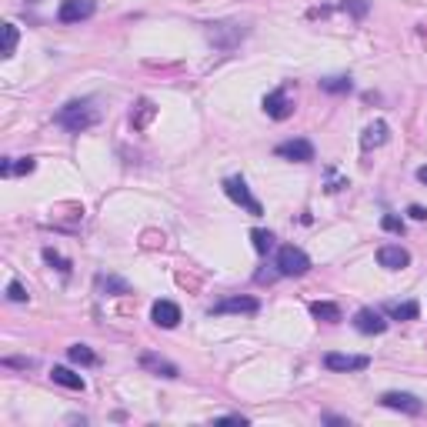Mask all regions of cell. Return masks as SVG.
Listing matches in <instances>:
<instances>
[{"instance_id": "28", "label": "cell", "mask_w": 427, "mask_h": 427, "mask_svg": "<svg viewBox=\"0 0 427 427\" xmlns=\"http://www.w3.org/2000/svg\"><path fill=\"white\" fill-rule=\"evenodd\" d=\"M344 11H351L354 17H364L367 13V0H344Z\"/></svg>"}, {"instance_id": "22", "label": "cell", "mask_w": 427, "mask_h": 427, "mask_svg": "<svg viewBox=\"0 0 427 427\" xmlns=\"http://www.w3.org/2000/svg\"><path fill=\"white\" fill-rule=\"evenodd\" d=\"M251 241H254V251H257V254H267L271 247H274V234L257 227V230H251Z\"/></svg>"}, {"instance_id": "15", "label": "cell", "mask_w": 427, "mask_h": 427, "mask_svg": "<svg viewBox=\"0 0 427 427\" xmlns=\"http://www.w3.org/2000/svg\"><path fill=\"white\" fill-rule=\"evenodd\" d=\"M310 318L324 320V324H337V320H340V307L330 304V301H314V304H310Z\"/></svg>"}, {"instance_id": "31", "label": "cell", "mask_w": 427, "mask_h": 427, "mask_svg": "<svg viewBox=\"0 0 427 427\" xmlns=\"http://www.w3.org/2000/svg\"><path fill=\"white\" fill-rule=\"evenodd\" d=\"M7 367H23V371H27V367H33V361H27V357H7Z\"/></svg>"}, {"instance_id": "25", "label": "cell", "mask_w": 427, "mask_h": 427, "mask_svg": "<svg viewBox=\"0 0 427 427\" xmlns=\"http://www.w3.org/2000/svg\"><path fill=\"white\" fill-rule=\"evenodd\" d=\"M44 261H47V264H54L60 274H70V261H67V257H60L57 251H50V247L44 251Z\"/></svg>"}, {"instance_id": "20", "label": "cell", "mask_w": 427, "mask_h": 427, "mask_svg": "<svg viewBox=\"0 0 427 427\" xmlns=\"http://www.w3.org/2000/svg\"><path fill=\"white\" fill-rule=\"evenodd\" d=\"M153 114H157V107H153L151 100H137V114H131L134 127H137V131H144V127L153 121Z\"/></svg>"}, {"instance_id": "11", "label": "cell", "mask_w": 427, "mask_h": 427, "mask_svg": "<svg viewBox=\"0 0 427 427\" xmlns=\"http://www.w3.org/2000/svg\"><path fill=\"white\" fill-rule=\"evenodd\" d=\"M377 264L387 267V271H404L407 264H411V254L401 244H384L381 251H377Z\"/></svg>"}, {"instance_id": "7", "label": "cell", "mask_w": 427, "mask_h": 427, "mask_svg": "<svg viewBox=\"0 0 427 427\" xmlns=\"http://www.w3.org/2000/svg\"><path fill=\"white\" fill-rule=\"evenodd\" d=\"M261 310V301L257 297H224L210 307V318L214 314H257Z\"/></svg>"}, {"instance_id": "18", "label": "cell", "mask_w": 427, "mask_h": 427, "mask_svg": "<svg viewBox=\"0 0 427 427\" xmlns=\"http://www.w3.org/2000/svg\"><path fill=\"white\" fill-rule=\"evenodd\" d=\"M320 90H324V94H351L354 90V80L351 77H324V80H320Z\"/></svg>"}, {"instance_id": "8", "label": "cell", "mask_w": 427, "mask_h": 427, "mask_svg": "<svg viewBox=\"0 0 427 427\" xmlns=\"http://www.w3.org/2000/svg\"><path fill=\"white\" fill-rule=\"evenodd\" d=\"M381 404L391 407V411H404V414H421L424 411L421 397L407 394V391H387V394H381Z\"/></svg>"}, {"instance_id": "17", "label": "cell", "mask_w": 427, "mask_h": 427, "mask_svg": "<svg viewBox=\"0 0 427 427\" xmlns=\"http://www.w3.org/2000/svg\"><path fill=\"white\" fill-rule=\"evenodd\" d=\"M50 381L60 384V387H70V391H84V377L74 374L70 367H54V371H50Z\"/></svg>"}, {"instance_id": "29", "label": "cell", "mask_w": 427, "mask_h": 427, "mask_svg": "<svg viewBox=\"0 0 427 427\" xmlns=\"http://www.w3.org/2000/svg\"><path fill=\"white\" fill-rule=\"evenodd\" d=\"M214 424H247V417H241V414H224V417H217Z\"/></svg>"}, {"instance_id": "10", "label": "cell", "mask_w": 427, "mask_h": 427, "mask_svg": "<svg viewBox=\"0 0 427 427\" xmlns=\"http://www.w3.org/2000/svg\"><path fill=\"white\" fill-rule=\"evenodd\" d=\"M354 330H361V334H384L387 330V320L374 310V307H361L357 314H354Z\"/></svg>"}, {"instance_id": "14", "label": "cell", "mask_w": 427, "mask_h": 427, "mask_svg": "<svg viewBox=\"0 0 427 427\" xmlns=\"http://www.w3.org/2000/svg\"><path fill=\"white\" fill-rule=\"evenodd\" d=\"M387 137H391V127L384 121H374L364 127V137H361V147L364 151H371V147H381V144H387Z\"/></svg>"}, {"instance_id": "21", "label": "cell", "mask_w": 427, "mask_h": 427, "mask_svg": "<svg viewBox=\"0 0 427 427\" xmlns=\"http://www.w3.org/2000/svg\"><path fill=\"white\" fill-rule=\"evenodd\" d=\"M387 314L394 320H414L417 314H421V307L414 304V301H404V304H387Z\"/></svg>"}, {"instance_id": "3", "label": "cell", "mask_w": 427, "mask_h": 427, "mask_svg": "<svg viewBox=\"0 0 427 427\" xmlns=\"http://www.w3.org/2000/svg\"><path fill=\"white\" fill-rule=\"evenodd\" d=\"M224 194H227L234 204L247 207L254 217H261V214H264V207L257 204V200H254L251 190H247V180H244V177H227V180H224Z\"/></svg>"}, {"instance_id": "32", "label": "cell", "mask_w": 427, "mask_h": 427, "mask_svg": "<svg viewBox=\"0 0 427 427\" xmlns=\"http://www.w3.org/2000/svg\"><path fill=\"white\" fill-rule=\"evenodd\" d=\"M324 424H351V421H344V417H334V414H324Z\"/></svg>"}, {"instance_id": "33", "label": "cell", "mask_w": 427, "mask_h": 427, "mask_svg": "<svg viewBox=\"0 0 427 427\" xmlns=\"http://www.w3.org/2000/svg\"><path fill=\"white\" fill-rule=\"evenodd\" d=\"M417 180H421V184H427V164L421 167V171H417Z\"/></svg>"}, {"instance_id": "30", "label": "cell", "mask_w": 427, "mask_h": 427, "mask_svg": "<svg viewBox=\"0 0 427 427\" xmlns=\"http://www.w3.org/2000/svg\"><path fill=\"white\" fill-rule=\"evenodd\" d=\"M407 214H411V220H427V207H421V204H411Z\"/></svg>"}, {"instance_id": "1", "label": "cell", "mask_w": 427, "mask_h": 427, "mask_svg": "<svg viewBox=\"0 0 427 427\" xmlns=\"http://www.w3.org/2000/svg\"><path fill=\"white\" fill-rule=\"evenodd\" d=\"M54 121L60 124L64 131H70V134H84V131H90V127L100 121V110L94 107V100H90V97L67 100L64 107L57 110Z\"/></svg>"}, {"instance_id": "13", "label": "cell", "mask_w": 427, "mask_h": 427, "mask_svg": "<svg viewBox=\"0 0 427 427\" xmlns=\"http://www.w3.org/2000/svg\"><path fill=\"white\" fill-rule=\"evenodd\" d=\"M141 367L144 371L157 374V377H167V381H174V377H180V371H177V364H171L167 357H161V354H141Z\"/></svg>"}, {"instance_id": "5", "label": "cell", "mask_w": 427, "mask_h": 427, "mask_svg": "<svg viewBox=\"0 0 427 427\" xmlns=\"http://www.w3.org/2000/svg\"><path fill=\"white\" fill-rule=\"evenodd\" d=\"M261 107H264L267 117H274V121H287V117L294 114V100H291L287 87H277V90H271V94L264 97Z\"/></svg>"}, {"instance_id": "9", "label": "cell", "mask_w": 427, "mask_h": 427, "mask_svg": "<svg viewBox=\"0 0 427 427\" xmlns=\"http://www.w3.org/2000/svg\"><path fill=\"white\" fill-rule=\"evenodd\" d=\"M324 367L328 371H367L371 357H364V354H328Z\"/></svg>"}, {"instance_id": "26", "label": "cell", "mask_w": 427, "mask_h": 427, "mask_svg": "<svg viewBox=\"0 0 427 427\" xmlns=\"http://www.w3.org/2000/svg\"><path fill=\"white\" fill-rule=\"evenodd\" d=\"M381 227L391 230V234H404V220L397 217V214H384V217H381Z\"/></svg>"}, {"instance_id": "6", "label": "cell", "mask_w": 427, "mask_h": 427, "mask_svg": "<svg viewBox=\"0 0 427 427\" xmlns=\"http://www.w3.org/2000/svg\"><path fill=\"white\" fill-rule=\"evenodd\" d=\"M277 157H284V161H297V164H310L314 161V144L304 141V137H294V141H284L274 147Z\"/></svg>"}, {"instance_id": "19", "label": "cell", "mask_w": 427, "mask_h": 427, "mask_svg": "<svg viewBox=\"0 0 427 427\" xmlns=\"http://www.w3.org/2000/svg\"><path fill=\"white\" fill-rule=\"evenodd\" d=\"M33 167H37V161H33V157H21L17 164H13L11 157H7V161L0 164V174H4V177H11V174H31Z\"/></svg>"}, {"instance_id": "23", "label": "cell", "mask_w": 427, "mask_h": 427, "mask_svg": "<svg viewBox=\"0 0 427 427\" xmlns=\"http://www.w3.org/2000/svg\"><path fill=\"white\" fill-rule=\"evenodd\" d=\"M100 287H104V291H110V294H131V284H127V281H121V277H100L97 281Z\"/></svg>"}, {"instance_id": "2", "label": "cell", "mask_w": 427, "mask_h": 427, "mask_svg": "<svg viewBox=\"0 0 427 427\" xmlns=\"http://www.w3.org/2000/svg\"><path fill=\"white\" fill-rule=\"evenodd\" d=\"M274 267H277V274H281V277H301V274H307V271H310V257H307L301 247L287 244V247H281V251H277Z\"/></svg>"}, {"instance_id": "4", "label": "cell", "mask_w": 427, "mask_h": 427, "mask_svg": "<svg viewBox=\"0 0 427 427\" xmlns=\"http://www.w3.org/2000/svg\"><path fill=\"white\" fill-rule=\"evenodd\" d=\"M97 13V0H60L57 7V21L60 23H80Z\"/></svg>"}, {"instance_id": "24", "label": "cell", "mask_w": 427, "mask_h": 427, "mask_svg": "<svg viewBox=\"0 0 427 427\" xmlns=\"http://www.w3.org/2000/svg\"><path fill=\"white\" fill-rule=\"evenodd\" d=\"M13 47H17V27L13 23H4V57H13Z\"/></svg>"}, {"instance_id": "12", "label": "cell", "mask_w": 427, "mask_h": 427, "mask_svg": "<svg viewBox=\"0 0 427 427\" xmlns=\"http://www.w3.org/2000/svg\"><path fill=\"white\" fill-rule=\"evenodd\" d=\"M151 318H153V324H157V328L171 330V328H177V324H180V307H177L174 301H157V304L151 307Z\"/></svg>"}, {"instance_id": "16", "label": "cell", "mask_w": 427, "mask_h": 427, "mask_svg": "<svg viewBox=\"0 0 427 427\" xmlns=\"http://www.w3.org/2000/svg\"><path fill=\"white\" fill-rule=\"evenodd\" d=\"M67 357L74 364H80V367H97L100 364V357L90 351L87 344H70V347H67Z\"/></svg>"}, {"instance_id": "27", "label": "cell", "mask_w": 427, "mask_h": 427, "mask_svg": "<svg viewBox=\"0 0 427 427\" xmlns=\"http://www.w3.org/2000/svg\"><path fill=\"white\" fill-rule=\"evenodd\" d=\"M7 297H11L13 304H23V301H27V291H23L21 281H11V284H7Z\"/></svg>"}]
</instances>
